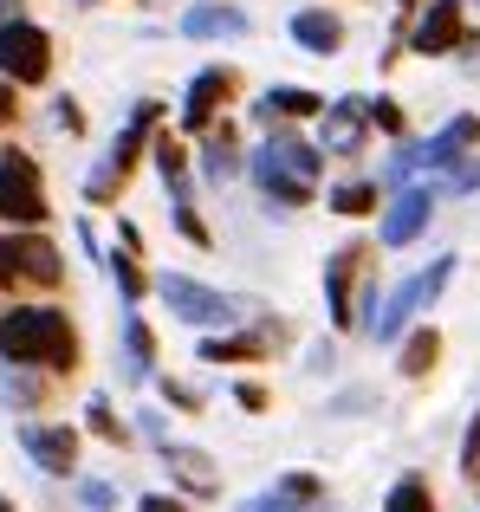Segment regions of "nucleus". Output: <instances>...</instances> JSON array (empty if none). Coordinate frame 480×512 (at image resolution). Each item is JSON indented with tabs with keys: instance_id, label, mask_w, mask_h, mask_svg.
Segmentation results:
<instances>
[{
	"instance_id": "nucleus-17",
	"label": "nucleus",
	"mask_w": 480,
	"mask_h": 512,
	"mask_svg": "<svg viewBox=\"0 0 480 512\" xmlns=\"http://www.w3.org/2000/svg\"><path fill=\"white\" fill-rule=\"evenodd\" d=\"M312 493H318V480L292 474V480H286V487H279V493H260V500H247L240 512H292V506H305V500H312Z\"/></svg>"
},
{
	"instance_id": "nucleus-2",
	"label": "nucleus",
	"mask_w": 480,
	"mask_h": 512,
	"mask_svg": "<svg viewBox=\"0 0 480 512\" xmlns=\"http://www.w3.org/2000/svg\"><path fill=\"white\" fill-rule=\"evenodd\" d=\"M253 182H260L273 201L299 208V201H312V188H318V150L299 143V137H273L260 156H253Z\"/></svg>"
},
{
	"instance_id": "nucleus-7",
	"label": "nucleus",
	"mask_w": 480,
	"mask_h": 512,
	"mask_svg": "<svg viewBox=\"0 0 480 512\" xmlns=\"http://www.w3.org/2000/svg\"><path fill=\"white\" fill-rule=\"evenodd\" d=\"M163 299H169V312L189 318V325H228L234 318V305L221 299V292L195 286V279H163Z\"/></svg>"
},
{
	"instance_id": "nucleus-21",
	"label": "nucleus",
	"mask_w": 480,
	"mask_h": 512,
	"mask_svg": "<svg viewBox=\"0 0 480 512\" xmlns=\"http://www.w3.org/2000/svg\"><path fill=\"white\" fill-rule=\"evenodd\" d=\"M383 512H429V487H422V480H396Z\"/></svg>"
},
{
	"instance_id": "nucleus-15",
	"label": "nucleus",
	"mask_w": 480,
	"mask_h": 512,
	"mask_svg": "<svg viewBox=\"0 0 480 512\" xmlns=\"http://www.w3.org/2000/svg\"><path fill=\"white\" fill-rule=\"evenodd\" d=\"M292 39H299L305 52H338L344 26L331 20V13H299V20H292Z\"/></svg>"
},
{
	"instance_id": "nucleus-5",
	"label": "nucleus",
	"mask_w": 480,
	"mask_h": 512,
	"mask_svg": "<svg viewBox=\"0 0 480 512\" xmlns=\"http://www.w3.org/2000/svg\"><path fill=\"white\" fill-rule=\"evenodd\" d=\"M448 273H455V260H435V266H429V273H416V279H409V286H403V292H396V299H390V305H383V318H370V331H377V338H396V331H403V325H409V318H416V312H422V305H435V299H442V286H448Z\"/></svg>"
},
{
	"instance_id": "nucleus-29",
	"label": "nucleus",
	"mask_w": 480,
	"mask_h": 512,
	"mask_svg": "<svg viewBox=\"0 0 480 512\" xmlns=\"http://www.w3.org/2000/svg\"><path fill=\"white\" fill-rule=\"evenodd\" d=\"M468 467H480V415H474V428H468V454H461Z\"/></svg>"
},
{
	"instance_id": "nucleus-26",
	"label": "nucleus",
	"mask_w": 480,
	"mask_h": 512,
	"mask_svg": "<svg viewBox=\"0 0 480 512\" xmlns=\"http://www.w3.org/2000/svg\"><path fill=\"white\" fill-rule=\"evenodd\" d=\"M370 124H383V130H403V111H396L390 98H377V104H370Z\"/></svg>"
},
{
	"instance_id": "nucleus-31",
	"label": "nucleus",
	"mask_w": 480,
	"mask_h": 512,
	"mask_svg": "<svg viewBox=\"0 0 480 512\" xmlns=\"http://www.w3.org/2000/svg\"><path fill=\"white\" fill-rule=\"evenodd\" d=\"M143 512H182L176 500H163V493H150V500H143Z\"/></svg>"
},
{
	"instance_id": "nucleus-6",
	"label": "nucleus",
	"mask_w": 480,
	"mask_h": 512,
	"mask_svg": "<svg viewBox=\"0 0 480 512\" xmlns=\"http://www.w3.org/2000/svg\"><path fill=\"white\" fill-rule=\"evenodd\" d=\"M0 279H39V286H52V279H59V253L33 234L0 240Z\"/></svg>"
},
{
	"instance_id": "nucleus-18",
	"label": "nucleus",
	"mask_w": 480,
	"mask_h": 512,
	"mask_svg": "<svg viewBox=\"0 0 480 512\" xmlns=\"http://www.w3.org/2000/svg\"><path fill=\"white\" fill-rule=\"evenodd\" d=\"M351 260L357 253H338V260L325 266V292H331V318H338V325H351Z\"/></svg>"
},
{
	"instance_id": "nucleus-20",
	"label": "nucleus",
	"mask_w": 480,
	"mask_h": 512,
	"mask_svg": "<svg viewBox=\"0 0 480 512\" xmlns=\"http://www.w3.org/2000/svg\"><path fill=\"white\" fill-rule=\"evenodd\" d=\"M331 208H338V214H370V208H377V188H370V182H344L338 195H331Z\"/></svg>"
},
{
	"instance_id": "nucleus-11",
	"label": "nucleus",
	"mask_w": 480,
	"mask_h": 512,
	"mask_svg": "<svg viewBox=\"0 0 480 512\" xmlns=\"http://www.w3.org/2000/svg\"><path fill=\"white\" fill-rule=\"evenodd\" d=\"M182 33L189 39H240L247 33V13L240 7H195L189 20H182Z\"/></svg>"
},
{
	"instance_id": "nucleus-14",
	"label": "nucleus",
	"mask_w": 480,
	"mask_h": 512,
	"mask_svg": "<svg viewBox=\"0 0 480 512\" xmlns=\"http://www.w3.org/2000/svg\"><path fill=\"white\" fill-rule=\"evenodd\" d=\"M480 137V124H474V117H455V124H448L442 130V137H429V143H422V163H429V169H442V163H455V156L461 150H468V143Z\"/></svg>"
},
{
	"instance_id": "nucleus-4",
	"label": "nucleus",
	"mask_w": 480,
	"mask_h": 512,
	"mask_svg": "<svg viewBox=\"0 0 480 512\" xmlns=\"http://www.w3.org/2000/svg\"><path fill=\"white\" fill-rule=\"evenodd\" d=\"M0 214H7V221H20V227L46 221V195H39V169L26 163L20 150H7V156H0Z\"/></svg>"
},
{
	"instance_id": "nucleus-12",
	"label": "nucleus",
	"mask_w": 480,
	"mask_h": 512,
	"mask_svg": "<svg viewBox=\"0 0 480 512\" xmlns=\"http://www.w3.org/2000/svg\"><path fill=\"white\" fill-rule=\"evenodd\" d=\"M364 117H370V104H357V98L331 104V111H325V150H357V130H364Z\"/></svg>"
},
{
	"instance_id": "nucleus-19",
	"label": "nucleus",
	"mask_w": 480,
	"mask_h": 512,
	"mask_svg": "<svg viewBox=\"0 0 480 512\" xmlns=\"http://www.w3.org/2000/svg\"><path fill=\"white\" fill-rule=\"evenodd\" d=\"M260 111H266V117H312V111H325V98L279 85V91H266V98H260Z\"/></svg>"
},
{
	"instance_id": "nucleus-13",
	"label": "nucleus",
	"mask_w": 480,
	"mask_h": 512,
	"mask_svg": "<svg viewBox=\"0 0 480 512\" xmlns=\"http://www.w3.org/2000/svg\"><path fill=\"white\" fill-rule=\"evenodd\" d=\"M228 91V72H202L189 85V104H182V124L189 130H208V117H215V98Z\"/></svg>"
},
{
	"instance_id": "nucleus-25",
	"label": "nucleus",
	"mask_w": 480,
	"mask_h": 512,
	"mask_svg": "<svg viewBox=\"0 0 480 512\" xmlns=\"http://www.w3.org/2000/svg\"><path fill=\"white\" fill-rule=\"evenodd\" d=\"M130 376H150V331L130 325Z\"/></svg>"
},
{
	"instance_id": "nucleus-24",
	"label": "nucleus",
	"mask_w": 480,
	"mask_h": 512,
	"mask_svg": "<svg viewBox=\"0 0 480 512\" xmlns=\"http://www.w3.org/2000/svg\"><path fill=\"white\" fill-rule=\"evenodd\" d=\"M240 163H234V143L228 137H215V150H208V175H215V182H228Z\"/></svg>"
},
{
	"instance_id": "nucleus-23",
	"label": "nucleus",
	"mask_w": 480,
	"mask_h": 512,
	"mask_svg": "<svg viewBox=\"0 0 480 512\" xmlns=\"http://www.w3.org/2000/svg\"><path fill=\"white\" fill-rule=\"evenodd\" d=\"M208 363H240V357H260V344L253 338H221V344H202Z\"/></svg>"
},
{
	"instance_id": "nucleus-28",
	"label": "nucleus",
	"mask_w": 480,
	"mask_h": 512,
	"mask_svg": "<svg viewBox=\"0 0 480 512\" xmlns=\"http://www.w3.org/2000/svg\"><path fill=\"white\" fill-rule=\"evenodd\" d=\"M117 286H124L130 299H137V292H143V279H137V266H130V260H117Z\"/></svg>"
},
{
	"instance_id": "nucleus-30",
	"label": "nucleus",
	"mask_w": 480,
	"mask_h": 512,
	"mask_svg": "<svg viewBox=\"0 0 480 512\" xmlns=\"http://www.w3.org/2000/svg\"><path fill=\"white\" fill-rule=\"evenodd\" d=\"M13 117V78H0V124Z\"/></svg>"
},
{
	"instance_id": "nucleus-8",
	"label": "nucleus",
	"mask_w": 480,
	"mask_h": 512,
	"mask_svg": "<svg viewBox=\"0 0 480 512\" xmlns=\"http://www.w3.org/2000/svg\"><path fill=\"white\" fill-rule=\"evenodd\" d=\"M429 188H409V195H396L390 201V214H383V247H409V240L429 227Z\"/></svg>"
},
{
	"instance_id": "nucleus-9",
	"label": "nucleus",
	"mask_w": 480,
	"mask_h": 512,
	"mask_svg": "<svg viewBox=\"0 0 480 512\" xmlns=\"http://www.w3.org/2000/svg\"><path fill=\"white\" fill-rule=\"evenodd\" d=\"M461 7L455 0H435L429 13H422V26H416V52H448V46H461Z\"/></svg>"
},
{
	"instance_id": "nucleus-22",
	"label": "nucleus",
	"mask_w": 480,
	"mask_h": 512,
	"mask_svg": "<svg viewBox=\"0 0 480 512\" xmlns=\"http://www.w3.org/2000/svg\"><path fill=\"white\" fill-rule=\"evenodd\" d=\"M435 350H442V344H435V331H422V338H409V344H403V370H409V376H422V370L435 363Z\"/></svg>"
},
{
	"instance_id": "nucleus-3",
	"label": "nucleus",
	"mask_w": 480,
	"mask_h": 512,
	"mask_svg": "<svg viewBox=\"0 0 480 512\" xmlns=\"http://www.w3.org/2000/svg\"><path fill=\"white\" fill-rule=\"evenodd\" d=\"M52 65V39L39 33L33 20H7L0 26V72L13 78V85H39Z\"/></svg>"
},
{
	"instance_id": "nucleus-16",
	"label": "nucleus",
	"mask_w": 480,
	"mask_h": 512,
	"mask_svg": "<svg viewBox=\"0 0 480 512\" xmlns=\"http://www.w3.org/2000/svg\"><path fill=\"white\" fill-rule=\"evenodd\" d=\"M163 454H169V467L182 474V487L215 493V461H208V454H195V448H163Z\"/></svg>"
},
{
	"instance_id": "nucleus-32",
	"label": "nucleus",
	"mask_w": 480,
	"mask_h": 512,
	"mask_svg": "<svg viewBox=\"0 0 480 512\" xmlns=\"http://www.w3.org/2000/svg\"><path fill=\"white\" fill-rule=\"evenodd\" d=\"M13 7H20V0H0V26H7V13H13Z\"/></svg>"
},
{
	"instance_id": "nucleus-10",
	"label": "nucleus",
	"mask_w": 480,
	"mask_h": 512,
	"mask_svg": "<svg viewBox=\"0 0 480 512\" xmlns=\"http://www.w3.org/2000/svg\"><path fill=\"white\" fill-rule=\"evenodd\" d=\"M20 441H26V454H33L46 474H72V454H78V441L65 435V428H20Z\"/></svg>"
},
{
	"instance_id": "nucleus-1",
	"label": "nucleus",
	"mask_w": 480,
	"mask_h": 512,
	"mask_svg": "<svg viewBox=\"0 0 480 512\" xmlns=\"http://www.w3.org/2000/svg\"><path fill=\"white\" fill-rule=\"evenodd\" d=\"M0 350L7 363H72V331L46 305H13L0 318Z\"/></svg>"
},
{
	"instance_id": "nucleus-27",
	"label": "nucleus",
	"mask_w": 480,
	"mask_h": 512,
	"mask_svg": "<svg viewBox=\"0 0 480 512\" xmlns=\"http://www.w3.org/2000/svg\"><path fill=\"white\" fill-rule=\"evenodd\" d=\"M0 396H7V402H33V396H39V389H33V383H26V376H0Z\"/></svg>"
}]
</instances>
